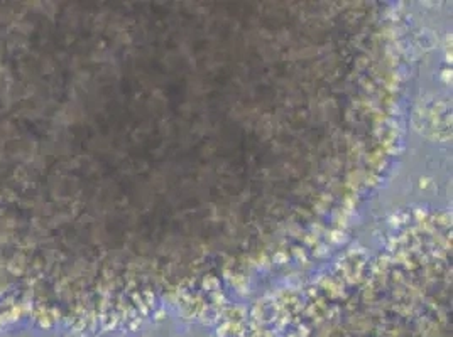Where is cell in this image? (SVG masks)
Segmentation results:
<instances>
[{
    "instance_id": "obj_1",
    "label": "cell",
    "mask_w": 453,
    "mask_h": 337,
    "mask_svg": "<svg viewBox=\"0 0 453 337\" xmlns=\"http://www.w3.org/2000/svg\"><path fill=\"white\" fill-rule=\"evenodd\" d=\"M17 337H25V336H17Z\"/></svg>"
}]
</instances>
